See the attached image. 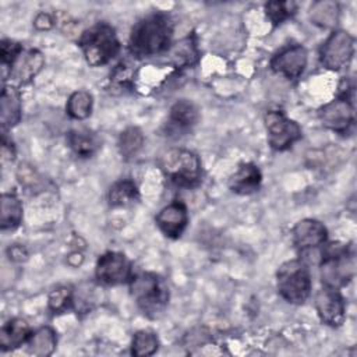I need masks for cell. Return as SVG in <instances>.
Here are the masks:
<instances>
[{"mask_svg": "<svg viewBox=\"0 0 357 357\" xmlns=\"http://www.w3.org/2000/svg\"><path fill=\"white\" fill-rule=\"evenodd\" d=\"M173 22L167 14L153 13L139 20L130 33V50L137 57H152L170 49Z\"/></svg>", "mask_w": 357, "mask_h": 357, "instance_id": "obj_1", "label": "cell"}, {"mask_svg": "<svg viewBox=\"0 0 357 357\" xmlns=\"http://www.w3.org/2000/svg\"><path fill=\"white\" fill-rule=\"evenodd\" d=\"M130 293L148 318H158L169 304V286L153 272H141L130 279Z\"/></svg>", "mask_w": 357, "mask_h": 357, "instance_id": "obj_2", "label": "cell"}, {"mask_svg": "<svg viewBox=\"0 0 357 357\" xmlns=\"http://www.w3.org/2000/svg\"><path fill=\"white\" fill-rule=\"evenodd\" d=\"M86 63L92 67L107 64L120 52V42L116 31L106 22H99L85 32L78 39Z\"/></svg>", "mask_w": 357, "mask_h": 357, "instance_id": "obj_3", "label": "cell"}, {"mask_svg": "<svg viewBox=\"0 0 357 357\" xmlns=\"http://www.w3.org/2000/svg\"><path fill=\"white\" fill-rule=\"evenodd\" d=\"M356 273L354 252L344 244L332 243L321 252V279L324 286L340 289Z\"/></svg>", "mask_w": 357, "mask_h": 357, "instance_id": "obj_4", "label": "cell"}, {"mask_svg": "<svg viewBox=\"0 0 357 357\" xmlns=\"http://www.w3.org/2000/svg\"><path fill=\"white\" fill-rule=\"evenodd\" d=\"M278 291L290 304H304L311 294V273L303 259L283 262L276 272Z\"/></svg>", "mask_w": 357, "mask_h": 357, "instance_id": "obj_5", "label": "cell"}, {"mask_svg": "<svg viewBox=\"0 0 357 357\" xmlns=\"http://www.w3.org/2000/svg\"><path fill=\"white\" fill-rule=\"evenodd\" d=\"M160 167L163 173L178 187L192 188L201 183V160L188 149H169L160 159Z\"/></svg>", "mask_w": 357, "mask_h": 357, "instance_id": "obj_6", "label": "cell"}, {"mask_svg": "<svg viewBox=\"0 0 357 357\" xmlns=\"http://www.w3.org/2000/svg\"><path fill=\"white\" fill-rule=\"evenodd\" d=\"M354 53V38L342 29L333 31L319 49L321 64L332 71L346 67Z\"/></svg>", "mask_w": 357, "mask_h": 357, "instance_id": "obj_7", "label": "cell"}, {"mask_svg": "<svg viewBox=\"0 0 357 357\" xmlns=\"http://www.w3.org/2000/svg\"><path fill=\"white\" fill-rule=\"evenodd\" d=\"M265 128L268 132V142L275 151H286L297 142L303 132L301 127L280 110H269L265 114Z\"/></svg>", "mask_w": 357, "mask_h": 357, "instance_id": "obj_8", "label": "cell"}, {"mask_svg": "<svg viewBox=\"0 0 357 357\" xmlns=\"http://www.w3.org/2000/svg\"><path fill=\"white\" fill-rule=\"evenodd\" d=\"M131 276V264L121 252L107 251L96 261L95 278L105 286L123 284L130 282Z\"/></svg>", "mask_w": 357, "mask_h": 357, "instance_id": "obj_9", "label": "cell"}, {"mask_svg": "<svg viewBox=\"0 0 357 357\" xmlns=\"http://www.w3.org/2000/svg\"><path fill=\"white\" fill-rule=\"evenodd\" d=\"M318 114L326 128L339 134L347 132L354 124V106L351 98L347 96H337L324 105Z\"/></svg>", "mask_w": 357, "mask_h": 357, "instance_id": "obj_10", "label": "cell"}, {"mask_svg": "<svg viewBox=\"0 0 357 357\" xmlns=\"http://www.w3.org/2000/svg\"><path fill=\"white\" fill-rule=\"evenodd\" d=\"M315 308L321 321L329 326H340L346 317V304L336 287L324 286L315 296Z\"/></svg>", "mask_w": 357, "mask_h": 357, "instance_id": "obj_11", "label": "cell"}, {"mask_svg": "<svg viewBox=\"0 0 357 357\" xmlns=\"http://www.w3.org/2000/svg\"><path fill=\"white\" fill-rule=\"evenodd\" d=\"M307 61L308 54L305 47L301 45H290L272 57L271 68L287 79H297L304 73Z\"/></svg>", "mask_w": 357, "mask_h": 357, "instance_id": "obj_12", "label": "cell"}, {"mask_svg": "<svg viewBox=\"0 0 357 357\" xmlns=\"http://www.w3.org/2000/svg\"><path fill=\"white\" fill-rule=\"evenodd\" d=\"M291 237L296 248L301 254H308L326 243L328 230L317 219H303L293 227Z\"/></svg>", "mask_w": 357, "mask_h": 357, "instance_id": "obj_13", "label": "cell"}, {"mask_svg": "<svg viewBox=\"0 0 357 357\" xmlns=\"http://www.w3.org/2000/svg\"><path fill=\"white\" fill-rule=\"evenodd\" d=\"M199 119L198 107L187 100H177L169 112L167 123H166V135L169 137H181L191 131V128L197 124Z\"/></svg>", "mask_w": 357, "mask_h": 357, "instance_id": "obj_14", "label": "cell"}, {"mask_svg": "<svg viewBox=\"0 0 357 357\" xmlns=\"http://www.w3.org/2000/svg\"><path fill=\"white\" fill-rule=\"evenodd\" d=\"M156 225L159 230L169 238H178L187 227L188 212L181 201H173L156 215Z\"/></svg>", "mask_w": 357, "mask_h": 357, "instance_id": "obj_15", "label": "cell"}, {"mask_svg": "<svg viewBox=\"0 0 357 357\" xmlns=\"http://www.w3.org/2000/svg\"><path fill=\"white\" fill-rule=\"evenodd\" d=\"M262 183V174L257 165L241 163L238 169L229 178V187L238 195H250L259 190Z\"/></svg>", "mask_w": 357, "mask_h": 357, "instance_id": "obj_16", "label": "cell"}, {"mask_svg": "<svg viewBox=\"0 0 357 357\" xmlns=\"http://www.w3.org/2000/svg\"><path fill=\"white\" fill-rule=\"evenodd\" d=\"M67 144L70 149L79 158H91L100 148V138L88 128H75L68 131Z\"/></svg>", "mask_w": 357, "mask_h": 357, "instance_id": "obj_17", "label": "cell"}, {"mask_svg": "<svg viewBox=\"0 0 357 357\" xmlns=\"http://www.w3.org/2000/svg\"><path fill=\"white\" fill-rule=\"evenodd\" d=\"M32 331L25 319L13 318L7 321L0 331V347L1 350H14L25 344Z\"/></svg>", "mask_w": 357, "mask_h": 357, "instance_id": "obj_18", "label": "cell"}, {"mask_svg": "<svg viewBox=\"0 0 357 357\" xmlns=\"http://www.w3.org/2000/svg\"><path fill=\"white\" fill-rule=\"evenodd\" d=\"M21 96L14 86H4L0 98V121L3 130L11 128L21 120Z\"/></svg>", "mask_w": 357, "mask_h": 357, "instance_id": "obj_19", "label": "cell"}, {"mask_svg": "<svg viewBox=\"0 0 357 357\" xmlns=\"http://www.w3.org/2000/svg\"><path fill=\"white\" fill-rule=\"evenodd\" d=\"M43 56L36 49L22 52L10 70V74L20 82L31 81L43 67Z\"/></svg>", "mask_w": 357, "mask_h": 357, "instance_id": "obj_20", "label": "cell"}, {"mask_svg": "<svg viewBox=\"0 0 357 357\" xmlns=\"http://www.w3.org/2000/svg\"><path fill=\"white\" fill-rule=\"evenodd\" d=\"M57 344L56 332L50 326H40L33 331L26 340L28 353L39 357L50 356Z\"/></svg>", "mask_w": 357, "mask_h": 357, "instance_id": "obj_21", "label": "cell"}, {"mask_svg": "<svg viewBox=\"0 0 357 357\" xmlns=\"http://www.w3.org/2000/svg\"><path fill=\"white\" fill-rule=\"evenodd\" d=\"M22 204L15 194L4 192L1 195V230H13L22 220Z\"/></svg>", "mask_w": 357, "mask_h": 357, "instance_id": "obj_22", "label": "cell"}, {"mask_svg": "<svg viewBox=\"0 0 357 357\" xmlns=\"http://www.w3.org/2000/svg\"><path fill=\"white\" fill-rule=\"evenodd\" d=\"M198 47L194 36H187L170 49V57L177 68L191 67L198 61Z\"/></svg>", "mask_w": 357, "mask_h": 357, "instance_id": "obj_23", "label": "cell"}, {"mask_svg": "<svg viewBox=\"0 0 357 357\" xmlns=\"http://www.w3.org/2000/svg\"><path fill=\"white\" fill-rule=\"evenodd\" d=\"M310 18L315 25L332 28L339 20V6L331 0L315 1L310 8Z\"/></svg>", "mask_w": 357, "mask_h": 357, "instance_id": "obj_24", "label": "cell"}, {"mask_svg": "<svg viewBox=\"0 0 357 357\" xmlns=\"http://www.w3.org/2000/svg\"><path fill=\"white\" fill-rule=\"evenodd\" d=\"M138 199V188L132 180L116 181L109 190V204L112 206H126Z\"/></svg>", "mask_w": 357, "mask_h": 357, "instance_id": "obj_25", "label": "cell"}, {"mask_svg": "<svg viewBox=\"0 0 357 357\" xmlns=\"http://www.w3.org/2000/svg\"><path fill=\"white\" fill-rule=\"evenodd\" d=\"M93 98L86 91H75L67 100V114L74 120H84L91 116Z\"/></svg>", "mask_w": 357, "mask_h": 357, "instance_id": "obj_26", "label": "cell"}, {"mask_svg": "<svg viewBox=\"0 0 357 357\" xmlns=\"http://www.w3.org/2000/svg\"><path fill=\"white\" fill-rule=\"evenodd\" d=\"M119 151L124 159L134 158L144 145V135L138 127L126 128L119 137Z\"/></svg>", "mask_w": 357, "mask_h": 357, "instance_id": "obj_27", "label": "cell"}, {"mask_svg": "<svg viewBox=\"0 0 357 357\" xmlns=\"http://www.w3.org/2000/svg\"><path fill=\"white\" fill-rule=\"evenodd\" d=\"M159 347L158 336L151 331H138L134 333L131 343V353L138 357H146L156 353Z\"/></svg>", "mask_w": 357, "mask_h": 357, "instance_id": "obj_28", "label": "cell"}, {"mask_svg": "<svg viewBox=\"0 0 357 357\" xmlns=\"http://www.w3.org/2000/svg\"><path fill=\"white\" fill-rule=\"evenodd\" d=\"M297 4L294 1H268L265 14L273 25H280L296 14Z\"/></svg>", "mask_w": 357, "mask_h": 357, "instance_id": "obj_29", "label": "cell"}, {"mask_svg": "<svg viewBox=\"0 0 357 357\" xmlns=\"http://www.w3.org/2000/svg\"><path fill=\"white\" fill-rule=\"evenodd\" d=\"M49 310L54 314H63L74 307V293L70 287H57L49 294Z\"/></svg>", "mask_w": 357, "mask_h": 357, "instance_id": "obj_30", "label": "cell"}, {"mask_svg": "<svg viewBox=\"0 0 357 357\" xmlns=\"http://www.w3.org/2000/svg\"><path fill=\"white\" fill-rule=\"evenodd\" d=\"M22 52L24 49L18 42H14L11 39H3L0 43V60L3 68L11 70Z\"/></svg>", "mask_w": 357, "mask_h": 357, "instance_id": "obj_31", "label": "cell"}, {"mask_svg": "<svg viewBox=\"0 0 357 357\" xmlns=\"http://www.w3.org/2000/svg\"><path fill=\"white\" fill-rule=\"evenodd\" d=\"M33 25L40 31L50 29L53 26V18L47 13H39L33 21Z\"/></svg>", "mask_w": 357, "mask_h": 357, "instance_id": "obj_32", "label": "cell"}, {"mask_svg": "<svg viewBox=\"0 0 357 357\" xmlns=\"http://www.w3.org/2000/svg\"><path fill=\"white\" fill-rule=\"evenodd\" d=\"M8 254H10V258L13 261H17V262H21V261H25L28 254H26V250L22 247V245H13L8 248Z\"/></svg>", "mask_w": 357, "mask_h": 357, "instance_id": "obj_33", "label": "cell"}, {"mask_svg": "<svg viewBox=\"0 0 357 357\" xmlns=\"http://www.w3.org/2000/svg\"><path fill=\"white\" fill-rule=\"evenodd\" d=\"M1 149H3V156H7L8 159H14L15 156V149H14V145L13 142H8L7 141V137H6V132L3 134V141H1Z\"/></svg>", "mask_w": 357, "mask_h": 357, "instance_id": "obj_34", "label": "cell"}]
</instances>
